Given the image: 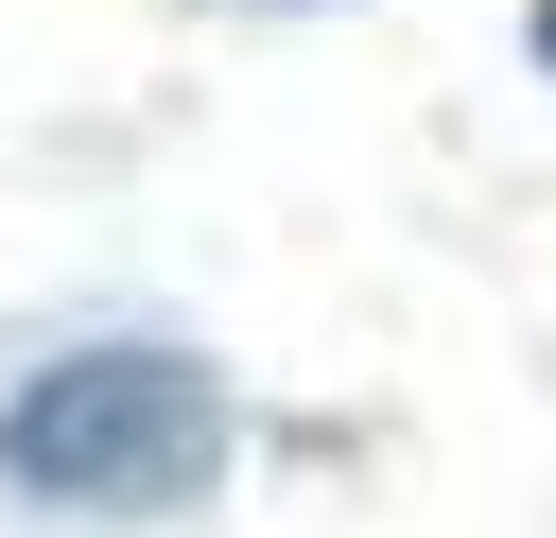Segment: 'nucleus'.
<instances>
[{
	"mask_svg": "<svg viewBox=\"0 0 556 538\" xmlns=\"http://www.w3.org/2000/svg\"><path fill=\"white\" fill-rule=\"evenodd\" d=\"M0 469L52 521H156V503H191L226 469V382L191 347H70V364L17 382Z\"/></svg>",
	"mask_w": 556,
	"mask_h": 538,
	"instance_id": "nucleus-1",
	"label": "nucleus"
},
{
	"mask_svg": "<svg viewBox=\"0 0 556 538\" xmlns=\"http://www.w3.org/2000/svg\"><path fill=\"white\" fill-rule=\"evenodd\" d=\"M539 69H556V0H539Z\"/></svg>",
	"mask_w": 556,
	"mask_h": 538,
	"instance_id": "nucleus-2",
	"label": "nucleus"
}]
</instances>
